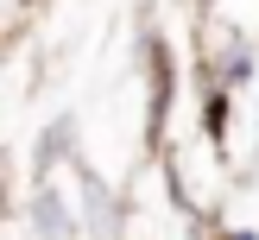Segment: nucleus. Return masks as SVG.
<instances>
[{"instance_id": "nucleus-1", "label": "nucleus", "mask_w": 259, "mask_h": 240, "mask_svg": "<svg viewBox=\"0 0 259 240\" xmlns=\"http://www.w3.org/2000/svg\"><path fill=\"white\" fill-rule=\"evenodd\" d=\"M32 209H38V234H51V240H63V234H70V221H63V202L51 196V189H38V202H32Z\"/></svg>"}]
</instances>
